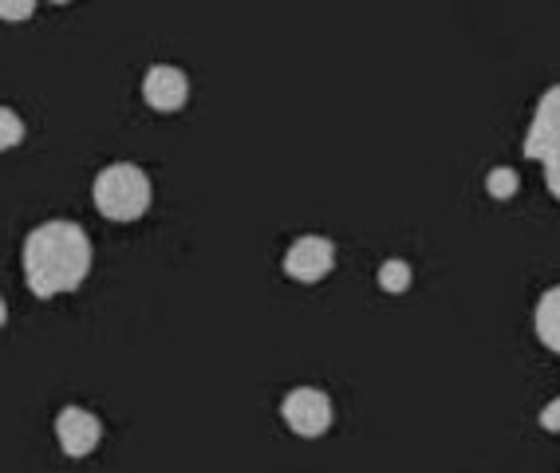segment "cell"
<instances>
[{"label":"cell","instance_id":"1","mask_svg":"<svg viewBox=\"0 0 560 473\" xmlns=\"http://www.w3.org/2000/svg\"><path fill=\"white\" fill-rule=\"evenodd\" d=\"M21 264L40 300L75 293L91 272V237L75 222H44L24 237Z\"/></svg>","mask_w":560,"mask_h":473},{"label":"cell","instance_id":"2","mask_svg":"<svg viewBox=\"0 0 560 473\" xmlns=\"http://www.w3.org/2000/svg\"><path fill=\"white\" fill-rule=\"evenodd\" d=\"M95 210L107 222H139L151 210V178L135 162H110L95 178Z\"/></svg>","mask_w":560,"mask_h":473},{"label":"cell","instance_id":"3","mask_svg":"<svg viewBox=\"0 0 560 473\" xmlns=\"http://www.w3.org/2000/svg\"><path fill=\"white\" fill-rule=\"evenodd\" d=\"M525 158L545 166V186L560 202V83H552L537 99L529 134H525Z\"/></svg>","mask_w":560,"mask_h":473},{"label":"cell","instance_id":"4","mask_svg":"<svg viewBox=\"0 0 560 473\" xmlns=\"http://www.w3.org/2000/svg\"><path fill=\"white\" fill-rule=\"evenodd\" d=\"M284 423L292 426V434H301V438H320L328 434L331 426V399L320 391V387H296V391L284 394Z\"/></svg>","mask_w":560,"mask_h":473},{"label":"cell","instance_id":"5","mask_svg":"<svg viewBox=\"0 0 560 473\" xmlns=\"http://www.w3.org/2000/svg\"><path fill=\"white\" fill-rule=\"evenodd\" d=\"M331 269H336V245L328 237H301V241L284 252V272L301 284L324 281Z\"/></svg>","mask_w":560,"mask_h":473},{"label":"cell","instance_id":"6","mask_svg":"<svg viewBox=\"0 0 560 473\" xmlns=\"http://www.w3.org/2000/svg\"><path fill=\"white\" fill-rule=\"evenodd\" d=\"M142 99H147V107H154V111H162V115L186 107V99H190L186 71H178L174 63H154V68L142 75Z\"/></svg>","mask_w":560,"mask_h":473},{"label":"cell","instance_id":"7","mask_svg":"<svg viewBox=\"0 0 560 473\" xmlns=\"http://www.w3.org/2000/svg\"><path fill=\"white\" fill-rule=\"evenodd\" d=\"M56 438H60L68 458H88L103 442V423L83 406H63L56 414Z\"/></svg>","mask_w":560,"mask_h":473},{"label":"cell","instance_id":"8","mask_svg":"<svg viewBox=\"0 0 560 473\" xmlns=\"http://www.w3.org/2000/svg\"><path fill=\"white\" fill-rule=\"evenodd\" d=\"M533 332L537 340L560 355V284H552L549 293L537 300V312H533Z\"/></svg>","mask_w":560,"mask_h":473},{"label":"cell","instance_id":"9","mask_svg":"<svg viewBox=\"0 0 560 473\" xmlns=\"http://www.w3.org/2000/svg\"><path fill=\"white\" fill-rule=\"evenodd\" d=\"M380 288H383V293H407V288H410V264L399 261V257L383 264V269H380Z\"/></svg>","mask_w":560,"mask_h":473},{"label":"cell","instance_id":"10","mask_svg":"<svg viewBox=\"0 0 560 473\" xmlns=\"http://www.w3.org/2000/svg\"><path fill=\"white\" fill-rule=\"evenodd\" d=\"M517 174L510 170V166H498V170H490V178H486V190H490V198H498V202H505V198H513L517 193Z\"/></svg>","mask_w":560,"mask_h":473},{"label":"cell","instance_id":"11","mask_svg":"<svg viewBox=\"0 0 560 473\" xmlns=\"http://www.w3.org/2000/svg\"><path fill=\"white\" fill-rule=\"evenodd\" d=\"M24 139V119L12 107H0V151H12Z\"/></svg>","mask_w":560,"mask_h":473},{"label":"cell","instance_id":"12","mask_svg":"<svg viewBox=\"0 0 560 473\" xmlns=\"http://www.w3.org/2000/svg\"><path fill=\"white\" fill-rule=\"evenodd\" d=\"M36 12V0H0V21L21 24Z\"/></svg>","mask_w":560,"mask_h":473},{"label":"cell","instance_id":"13","mask_svg":"<svg viewBox=\"0 0 560 473\" xmlns=\"http://www.w3.org/2000/svg\"><path fill=\"white\" fill-rule=\"evenodd\" d=\"M540 426L549 434H560V399H552V403L540 411Z\"/></svg>","mask_w":560,"mask_h":473},{"label":"cell","instance_id":"14","mask_svg":"<svg viewBox=\"0 0 560 473\" xmlns=\"http://www.w3.org/2000/svg\"><path fill=\"white\" fill-rule=\"evenodd\" d=\"M9 323V304H4V296H0V328Z\"/></svg>","mask_w":560,"mask_h":473},{"label":"cell","instance_id":"15","mask_svg":"<svg viewBox=\"0 0 560 473\" xmlns=\"http://www.w3.org/2000/svg\"><path fill=\"white\" fill-rule=\"evenodd\" d=\"M51 4H68V0H51Z\"/></svg>","mask_w":560,"mask_h":473}]
</instances>
